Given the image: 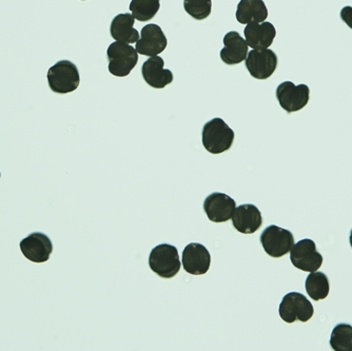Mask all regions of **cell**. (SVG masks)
I'll return each mask as SVG.
<instances>
[{"label": "cell", "mask_w": 352, "mask_h": 351, "mask_svg": "<svg viewBox=\"0 0 352 351\" xmlns=\"http://www.w3.org/2000/svg\"><path fill=\"white\" fill-rule=\"evenodd\" d=\"M235 133L219 117L206 123L201 132V142L209 153L221 154L228 151L234 142Z\"/></svg>", "instance_id": "1"}, {"label": "cell", "mask_w": 352, "mask_h": 351, "mask_svg": "<svg viewBox=\"0 0 352 351\" xmlns=\"http://www.w3.org/2000/svg\"><path fill=\"white\" fill-rule=\"evenodd\" d=\"M51 90L57 94H68L77 90L80 83L78 68L72 61L63 59L52 65L47 74Z\"/></svg>", "instance_id": "2"}, {"label": "cell", "mask_w": 352, "mask_h": 351, "mask_svg": "<svg viewBox=\"0 0 352 351\" xmlns=\"http://www.w3.org/2000/svg\"><path fill=\"white\" fill-rule=\"evenodd\" d=\"M108 70L116 77H126L135 68L138 63V53L129 43H111L107 50Z\"/></svg>", "instance_id": "3"}, {"label": "cell", "mask_w": 352, "mask_h": 351, "mask_svg": "<svg viewBox=\"0 0 352 351\" xmlns=\"http://www.w3.org/2000/svg\"><path fill=\"white\" fill-rule=\"evenodd\" d=\"M151 270L163 279H172L181 270L179 251L170 244H161L151 250L149 257Z\"/></svg>", "instance_id": "4"}, {"label": "cell", "mask_w": 352, "mask_h": 351, "mask_svg": "<svg viewBox=\"0 0 352 351\" xmlns=\"http://www.w3.org/2000/svg\"><path fill=\"white\" fill-rule=\"evenodd\" d=\"M278 313L280 319L289 324L296 321L305 323L314 317V308L305 295L290 292L283 297Z\"/></svg>", "instance_id": "5"}, {"label": "cell", "mask_w": 352, "mask_h": 351, "mask_svg": "<svg viewBox=\"0 0 352 351\" xmlns=\"http://www.w3.org/2000/svg\"><path fill=\"white\" fill-rule=\"evenodd\" d=\"M310 89L305 83L294 85L292 81H284L276 88V99L286 112L294 113L305 108L309 102Z\"/></svg>", "instance_id": "6"}, {"label": "cell", "mask_w": 352, "mask_h": 351, "mask_svg": "<svg viewBox=\"0 0 352 351\" xmlns=\"http://www.w3.org/2000/svg\"><path fill=\"white\" fill-rule=\"evenodd\" d=\"M261 243L265 253L271 257H282L290 253L294 245V237L292 231L271 225L261 234Z\"/></svg>", "instance_id": "7"}, {"label": "cell", "mask_w": 352, "mask_h": 351, "mask_svg": "<svg viewBox=\"0 0 352 351\" xmlns=\"http://www.w3.org/2000/svg\"><path fill=\"white\" fill-rule=\"evenodd\" d=\"M290 261L300 270L314 273L323 265V255L318 253L312 240L305 239L294 244L290 250Z\"/></svg>", "instance_id": "8"}, {"label": "cell", "mask_w": 352, "mask_h": 351, "mask_svg": "<svg viewBox=\"0 0 352 351\" xmlns=\"http://www.w3.org/2000/svg\"><path fill=\"white\" fill-rule=\"evenodd\" d=\"M278 55L270 49L252 50L248 53L245 65L251 76L265 81L272 76L278 68Z\"/></svg>", "instance_id": "9"}, {"label": "cell", "mask_w": 352, "mask_h": 351, "mask_svg": "<svg viewBox=\"0 0 352 351\" xmlns=\"http://www.w3.org/2000/svg\"><path fill=\"white\" fill-rule=\"evenodd\" d=\"M168 39L160 25L149 23L140 31V39L135 43L138 54L144 56H157L165 51Z\"/></svg>", "instance_id": "10"}, {"label": "cell", "mask_w": 352, "mask_h": 351, "mask_svg": "<svg viewBox=\"0 0 352 351\" xmlns=\"http://www.w3.org/2000/svg\"><path fill=\"white\" fill-rule=\"evenodd\" d=\"M236 203L228 194L214 192L208 195L204 202V210L208 219L213 223H225L232 217Z\"/></svg>", "instance_id": "11"}, {"label": "cell", "mask_w": 352, "mask_h": 351, "mask_svg": "<svg viewBox=\"0 0 352 351\" xmlns=\"http://www.w3.org/2000/svg\"><path fill=\"white\" fill-rule=\"evenodd\" d=\"M21 250L29 261L45 263L50 259L53 244L45 233L33 232L21 242Z\"/></svg>", "instance_id": "12"}, {"label": "cell", "mask_w": 352, "mask_h": 351, "mask_svg": "<svg viewBox=\"0 0 352 351\" xmlns=\"http://www.w3.org/2000/svg\"><path fill=\"white\" fill-rule=\"evenodd\" d=\"M184 269L189 275H201L208 273L211 265V255L205 246L191 243L183 251Z\"/></svg>", "instance_id": "13"}, {"label": "cell", "mask_w": 352, "mask_h": 351, "mask_svg": "<svg viewBox=\"0 0 352 351\" xmlns=\"http://www.w3.org/2000/svg\"><path fill=\"white\" fill-rule=\"evenodd\" d=\"M142 76L148 86L154 89L166 88L174 79L173 73L169 69H165V61L158 55L149 57L144 63Z\"/></svg>", "instance_id": "14"}, {"label": "cell", "mask_w": 352, "mask_h": 351, "mask_svg": "<svg viewBox=\"0 0 352 351\" xmlns=\"http://www.w3.org/2000/svg\"><path fill=\"white\" fill-rule=\"evenodd\" d=\"M225 47L221 50V59L228 65H239L246 61L248 56L249 45L246 39L241 36L239 32L230 31L223 39Z\"/></svg>", "instance_id": "15"}, {"label": "cell", "mask_w": 352, "mask_h": 351, "mask_svg": "<svg viewBox=\"0 0 352 351\" xmlns=\"http://www.w3.org/2000/svg\"><path fill=\"white\" fill-rule=\"evenodd\" d=\"M233 227L243 234H252L263 225L260 210L252 204H244L235 208L232 215Z\"/></svg>", "instance_id": "16"}, {"label": "cell", "mask_w": 352, "mask_h": 351, "mask_svg": "<svg viewBox=\"0 0 352 351\" xmlns=\"http://www.w3.org/2000/svg\"><path fill=\"white\" fill-rule=\"evenodd\" d=\"M244 36L253 50L269 49L276 36L274 25L268 21L249 23L245 27Z\"/></svg>", "instance_id": "17"}, {"label": "cell", "mask_w": 352, "mask_h": 351, "mask_svg": "<svg viewBox=\"0 0 352 351\" xmlns=\"http://www.w3.org/2000/svg\"><path fill=\"white\" fill-rule=\"evenodd\" d=\"M135 19L129 13L118 14L110 25V34L116 41L134 43L140 39V34L134 28Z\"/></svg>", "instance_id": "18"}, {"label": "cell", "mask_w": 352, "mask_h": 351, "mask_svg": "<svg viewBox=\"0 0 352 351\" xmlns=\"http://www.w3.org/2000/svg\"><path fill=\"white\" fill-rule=\"evenodd\" d=\"M268 14V9L263 0H241L235 12V19L242 25L264 23Z\"/></svg>", "instance_id": "19"}, {"label": "cell", "mask_w": 352, "mask_h": 351, "mask_svg": "<svg viewBox=\"0 0 352 351\" xmlns=\"http://www.w3.org/2000/svg\"><path fill=\"white\" fill-rule=\"evenodd\" d=\"M305 287L307 295L314 301L326 299L329 295V279L323 273H310L306 279Z\"/></svg>", "instance_id": "20"}, {"label": "cell", "mask_w": 352, "mask_h": 351, "mask_svg": "<svg viewBox=\"0 0 352 351\" xmlns=\"http://www.w3.org/2000/svg\"><path fill=\"white\" fill-rule=\"evenodd\" d=\"M130 11L135 21H151L161 9V0H131Z\"/></svg>", "instance_id": "21"}, {"label": "cell", "mask_w": 352, "mask_h": 351, "mask_svg": "<svg viewBox=\"0 0 352 351\" xmlns=\"http://www.w3.org/2000/svg\"><path fill=\"white\" fill-rule=\"evenodd\" d=\"M330 346L336 351H352V326L339 324L334 327L330 338Z\"/></svg>", "instance_id": "22"}, {"label": "cell", "mask_w": 352, "mask_h": 351, "mask_svg": "<svg viewBox=\"0 0 352 351\" xmlns=\"http://www.w3.org/2000/svg\"><path fill=\"white\" fill-rule=\"evenodd\" d=\"M184 9L197 21H204L210 16L212 0H184Z\"/></svg>", "instance_id": "23"}, {"label": "cell", "mask_w": 352, "mask_h": 351, "mask_svg": "<svg viewBox=\"0 0 352 351\" xmlns=\"http://www.w3.org/2000/svg\"><path fill=\"white\" fill-rule=\"evenodd\" d=\"M341 19L352 30V7H344L341 11Z\"/></svg>", "instance_id": "24"}, {"label": "cell", "mask_w": 352, "mask_h": 351, "mask_svg": "<svg viewBox=\"0 0 352 351\" xmlns=\"http://www.w3.org/2000/svg\"><path fill=\"white\" fill-rule=\"evenodd\" d=\"M349 242H350V246H351V248H352V229H351V231H350Z\"/></svg>", "instance_id": "25"}, {"label": "cell", "mask_w": 352, "mask_h": 351, "mask_svg": "<svg viewBox=\"0 0 352 351\" xmlns=\"http://www.w3.org/2000/svg\"><path fill=\"white\" fill-rule=\"evenodd\" d=\"M82 1H86V0H82Z\"/></svg>", "instance_id": "26"}, {"label": "cell", "mask_w": 352, "mask_h": 351, "mask_svg": "<svg viewBox=\"0 0 352 351\" xmlns=\"http://www.w3.org/2000/svg\"><path fill=\"white\" fill-rule=\"evenodd\" d=\"M0 178H1V173H0Z\"/></svg>", "instance_id": "27"}]
</instances>
